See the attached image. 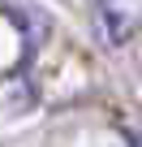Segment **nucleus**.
<instances>
[{"label":"nucleus","mask_w":142,"mask_h":147,"mask_svg":"<svg viewBox=\"0 0 142 147\" xmlns=\"http://www.w3.org/2000/svg\"><path fill=\"white\" fill-rule=\"evenodd\" d=\"M142 22V0H99V30L108 43H125Z\"/></svg>","instance_id":"obj_1"}]
</instances>
